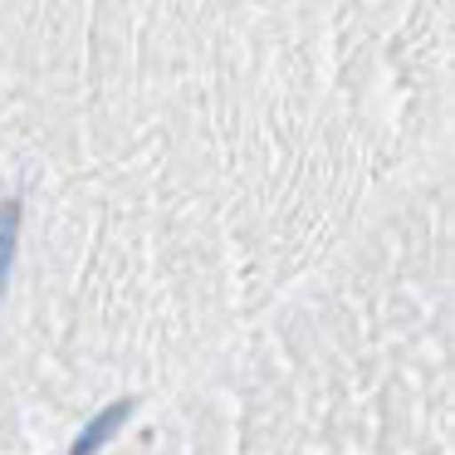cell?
Here are the masks:
<instances>
[{"label":"cell","mask_w":455,"mask_h":455,"mask_svg":"<svg viewBox=\"0 0 455 455\" xmlns=\"http://www.w3.org/2000/svg\"><path fill=\"white\" fill-rule=\"evenodd\" d=\"M15 235H20V201H0V294L11 279V259H15Z\"/></svg>","instance_id":"obj_2"},{"label":"cell","mask_w":455,"mask_h":455,"mask_svg":"<svg viewBox=\"0 0 455 455\" xmlns=\"http://www.w3.org/2000/svg\"><path fill=\"white\" fill-rule=\"evenodd\" d=\"M138 406V396H123V402H113V406H103L99 416H93L89 426H84L79 435H74V445H69V455H99L103 445H108V435L118 431L123 421H128V411Z\"/></svg>","instance_id":"obj_1"}]
</instances>
